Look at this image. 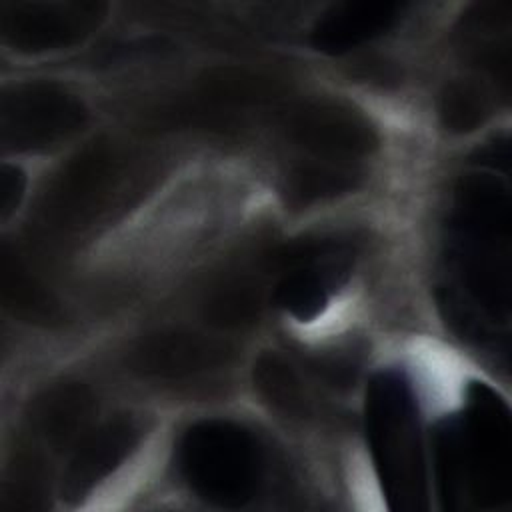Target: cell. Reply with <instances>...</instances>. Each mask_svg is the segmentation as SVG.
<instances>
[{
    "label": "cell",
    "instance_id": "1",
    "mask_svg": "<svg viewBox=\"0 0 512 512\" xmlns=\"http://www.w3.org/2000/svg\"><path fill=\"white\" fill-rule=\"evenodd\" d=\"M450 260L458 284L484 326L510 318V192L494 174L460 180Z\"/></svg>",
    "mask_w": 512,
    "mask_h": 512
},
{
    "label": "cell",
    "instance_id": "2",
    "mask_svg": "<svg viewBox=\"0 0 512 512\" xmlns=\"http://www.w3.org/2000/svg\"><path fill=\"white\" fill-rule=\"evenodd\" d=\"M366 436L392 510L426 508V468L412 390L402 374L380 372L366 392Z\"/></svg>",
    "mask_w": 512,
    "mask_h": 512
},
{
    "label": "cell",
    "instance_id": "3",
    "mask_svg": "<svg viewBox=\"0 0 512 512\" xmlns=\"http://www.w3.org/2000/svg\"><path fill=\"white\" fill-rule=\"evenodd\" d=\"M178 460L188 486L220 508L244 506L260 484L264 464L256 438L226 420L190 426L182 436Z\"/></svg>",
    "mask_w": 512,
    "mask_h": 512
},
{
    "label": "cell",
    "instance_id": "4",
    "mask_svg": "<svg viewBox=\"0 0 512 512\" xmlns=\"http://www.w3.org/2000/svg\"><path fill=\"white\" fill-rule=\"evenodd\" d=\"M460 424L462 492L476 508L492 510L512 496V428L502 398L486 384H472Z\"/></svg>",
    "mask_w": 512,
    "mask_h": 512
},
{
    "label": "cell",
    "instance_id": "5",
    "mask_svg": "<svg viewBox=\"0 0 512 512\" xmlns=\"http://www.w3.org/2000/svg\"><path fill=\"white\" fill-rule=\"evenodd\" d=\"M84 122V104L56 84L30 82L2 96L0 136L4 148H48L76 134Z\"/></svg>",
    "mask_w": 512,
    "mask_h": 512
},
{
    "label": "cell",
    "instance_id": "6",
    "mask_svg": "<svg viewBox=\"0 0 512 512\" xmlns=\"http://www.w3.org/2000/svg\"><path fill=\"white\" fill-rule=\"evenodd\" d=\"M104 14L100 2H10L0 6V28L18 50H60L92 34Z\"/></svg>",
    "mask_w": 512,
    "mask_h": 512
},
{
    "label": "cell",
    "instance_id": "7",
    "mask_svg": "<svg viewBox=\"0 0 512 512\" xmlns=\"http://www.w3.org/2000/svg\"><path fill=\"white\" fill-rule=\"evenodd\" d=\"M120 176V158L108 144H94L74 156L46 194V218L60 228H78L104 206Z\"/></svg>",
    "mask_w": 512,
    "mask_h": 512
},
{
    "label": "cell",
    "instance_id": "8",
    "mask_svg": "<svg viewBox=\"0 0 512 512\" xmlns=\"http://www.w3.org/2000/svg\"><path fill=\"white\" fill-rule=\"evenodd\" d=\"M288 136L306 152L330 162L372 154L378 136L356 110L332 102H308L288 116Z\"/></svg>",
    "mask_w": 512,
    "mask_h": 512
},
{
    "label": "cell",
    "instance_id": "9",
    "mask_svg": "<svg viewBox=\"0 0 512 512\" xmlns=\"http://www.w3.org/2000/svg\"><path fill=\"white\" fill-rule=\"evenodd\" d=\"M232 348L194 330L170 328L144 336L130 352V368L146 378H188L228 362Z\"/></svg>",
    "mask_w": 512,
    "mask_h": 512
},
{
    "label": "cell",
    "instance_id": "10",
    "mask_svg": "<svg viewBox=\"0 0 512 512\" xmlns=\"http://www.w3.org/2000/svg\"><path fill=\"white\" fill-rule=\"evenodd\" d=\"M140 428L132 418H114L80 438L62 480V496L80 502L136 448Z\"/></svg>",
    "mask_w": 512,
    "mask_h": 512
},
{
    "label": "cell",
    "instance_id": "11",
    "mask_svg": "<svg viewBox=\"0 0 512 512\" xmlns=\"http://www.w3.org/2000/svg\"><path fill=\"white\" fill-rule=\"evenodd\" d=\"M402 6L384 0H354L332 6L314 26L312 44L326 54L354 50L394 26Z\"/></svg>",
    "mask_w": 512,
    "mask_h": 512
},
{
    "label": "cell",
    "instance_id": "12",
    "mask_svg": "<svg viewBox=\"0 0 512 512\" xmlns=\"http://www.w3.org/2000/svg\"><path fill=\"white\" fill-rule=\"evenodd\" d=\"M94 408V396L84 384H56L32 402L30 422L46 444L66 448L80 442L94 416Z\"/></svg>",
    "mask_w": 512,
    "mask_h": 512
},
{
    "label": "cell",
    "instance_id": "13",
    "mask_svg": "<svg viewBox=\"0 0 512 512\" xmlns=\"http://www.w3.org/2000/svg\"><path fill=\"white\" fill-rule=\"evenodd\" d=\"M0 270L2 300L14 316L34 324H52L60 318L58 302L36 278V274L24 264L18 252H12L8 246H4Z\"/></svg>",
    "mask_w": 512,
    "mask_h": 512
},
{
    "label": "cell",
    "instance_id": "14",
    "mask_svg": "<svg viewBox=\"0 0 512 512\" xmlns=\"http://www.w3.org/2000/svg\"><path fill=\"white\" fill-rule=\"evenodd\" d=\"M318 264L320 260L292 266L276 284L274 302L298 320L316 318L328 304L334 272H328V268H322Z\"/></svg>",
    "mask_w": 512,
    "mask_h": 512
},
{
    "label": "cell",
    "instance_id": "15",
    "mask_svg": "<svg viewBox=\"0 0 512 512\" xmlns=\"http://www.w3.org/2000/svg\"><path fill=\"white\" fill-rule=\"evenodd\" d=\"M360 182V172L344 162L318 160L300 164L286 176V194L290 202L302 206L318 200L334 198L354 190Z\"/></svg>",
    "mask_w": 512,
    "mask_h": 512
},
{
    "label": "cell",
    "instance_id": "16",
    "mask_svg": "<svg viewBox=\"0 0 512 512\" xmlns=\"http://www.w3.org/2000/svg\"><path fill=\"white\" fill-rule=\"evenodd\" d=\"M260 288L248 278H230L214 286L204 300V318L218 328H240L258 318Z\"/></svg>",
    "mask_w": 512,
    "mask_h": 512
},
{
    "label": "cell",
    "instance_id": "17",
    "mask_svg": "<svg viewBox=\"0 0 512 512\" xmlns=\"http://www.w3.org/2000/svg\"><path fill=\"white\" fill-rule=\"evenodd\" d=\"M258 394L276 410L288 416H300L306 408L302 384L294 368L278 354L264 352L252 370Z\"/></svg>",
    "mask_w": 512,
    "mask_h": 512
},
{
    "label": "cell",
    "instance_id": "18",
    "mask_svg": "<svg viewBox=\"0 0 512 512\" xmlns=\"http://www.w3.org/2000/svg\"><path fill=\"white\" fill-rule=\"evenodd\" d=\"M488 116V98L484 90L470 80L450 82L440 96V120L456 134L472 132Z\"/></svg>",
    "mask_w": 512,
    "mask_h": 512
},
{
    "label": "cell",
    "instance_id": "19",
    "mask_svg": "<svg viewBox=\"0 0 512 512\" xmlns=\"http://www.w3.org/2000/svg\"><path fill=\"white\" fill-rule=\"evenodd\" d=\"M268 94V82L246 70L220 68L206 74L200 96L214 104H246Z\"/></svg>",
    "mask_w": 512,
    "mask_h": 512
},
{
    "label": "cell",
    "instance_id": "20",
    "mask_svg": "<svg viewBox=\"0 0 512 512\" xmlns=\"http://www.w3.org/2000/svg\"><path fill=\"white\" fill-rule=\"evenodd\" d=\"M8 496H16V506L34 508V500L44 496V470L36 460L24 458L16 462L14 476L8 480Z\"/></svg>",
    "mask_w": 512,
    "mask_h": 512
},
{
    "label": "cell",
    "instance_id": "21",
    "mask_svg": "<svg viewBox=\"0 0 512 512\" xmlns=\"http://www.w3.org/2000/svg\"><path fill=\"white\" fill-rule=\"evenodd\" d=\"M22 194H24V174L14 166H4L2 178H0V202H2L4 218L18 206Z\"/></svg>",
    "mask_w": 512,
    "mask_h": 512
}]
</instances>
